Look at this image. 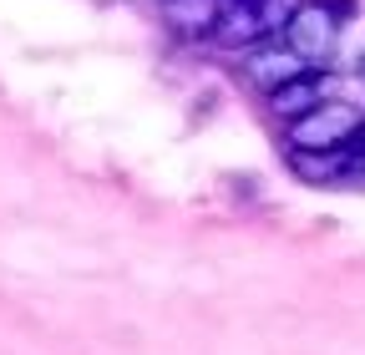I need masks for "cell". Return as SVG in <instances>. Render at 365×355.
Instances as JSON below:
<instances>
[{
    "instance_id": "4",
    "label": "cell",
    "mask_w": 365,
    "mask_h": 355,
    "mask_svg": "<svg viewBox=\"0 0 365 355\" xmlns=\"http://www.w3.org/2000/svg\"><path fill=\"white\" fill-rule=\"evenodd\" d=\"M309 66L289 51V46H279V41H269V46H254L249 51V61H244V76L259 86V92L269 97V92H279V86H289L294 76H304Z\"/></svg>"
},
{
    "instance_id": "7",
    "label": "cell",
    "mask_w": 365,
    "mask_h": 355,
    "mask_svg": "<svg viewBox=\"0 0 365 355\" xmlns=\"http://www.w3.org/2000/svg\"><path fill=\"white\" fill-rule=\"evenodd\" d=\"M213 21H218V0H178L173 6V26L188 36H213Z\"/></svg>"
},
{
    "instance_id": "9",
    "label": "cell",
    "mask_w": 365,
    "mask_h": 355,
    "mask_svg": "<svg viewBox=\"0 0 365 355\" xmlns=\"http://www.w3.org/2000/svg\"><path fill=\"white\" fill-rule=\"evenodd\" d=\"M355 71H360V81H365V51H360V66H355Z\"/></svg>"
},
{
    "instance_id": "8",
    "label": "cell",
    "mask_w": 365,
    "mask_h": 355,
    "mask_svg": "<svg viewBox=\"0 0 365 355\" xmlns=\"http://www.w3.org/2000/svg\"><path fill=\"white\" fill-rule=\"evenodd\" d=\"M223 6H264V0H223Z\"/></svg>"
},
{
    "instance_id": "3",
    "label": "cell",
    "mask_w": 365,
    "mask_h": 355,
    "mask_svg": "<svg viewBox=\"0 0 365 355\" xmlns=\"http://www.w3.org/2000/svg\"><path fill=\"white\" fill-rule=\"evenodd\" d=\"M289 168L299 183H355L365 178V138H355L350 148H325V153H289Z\"/></svg>"
},
{
    "instance_id": "1",
    "label": "cell",
    "mask_w": 365,
    "mask_h": 355,
    "mask_svg": "<svg viewBox=\"0 0 365 355\" xmlns=\"http://www.w3.org/2000/svg\"><path fill=\"white\" fill-rule=\"evenodd\" d=\"M289 153H325V148H350L355 138H365V117L350 102H319L314 112H304L299 122L284 127Z\"/></svg>"
},
{
    "instance_id": "5",
    "label": "cell",
    "mask_w": 365,
    "mask_h": 355,
    "mask_svg": "<svg viewBox=\"0 0 365 355\" xmlns=\"http://www.w3.org/2000/svg\"><path fill=\"white\" fill-rule=\"evenodd\" d=\"M269 36L264 26V6H223L218 0V21H213V41L228 51H249Z\"/></svg>"
},
{
    "instance_id": "10",
    "label": "cell",
    "mask_w": 365,
    "mask_h": 355,
    "mask_svg": "<svg viewBox=\"0 0 365 355\" xmlns=\"http://www.w3.org/2000/svg\"><path fill=\"white\" fill-rule=\"evenodd\" d=\"M163 6H178V0H163Z\"/></svg>"
},
{
    "instance_id": "6",
    "label": "cell",
    "mask_w": 365,
    "mask_h": 355,
    "mask_svg": "<svg viewBox=\"0 0 365 355\" xmlns=\"http://www.w3.org/2000/svg\"><path fill=\"white\" fill-rule=\"evenodd\" d=\"M325 86H330L325 71H304V76H294L289 86L269 92V112H274V117H284V122H299V117L314 112L319 102H330V97H325Z\"/></svg>"
},
{
    "instance_id": "2",
    "label": "cell",
    "mask_w": 365,
    "mask_h": 355,
    "mask_svg": "<svg viewBox=\"0 0 365 355\" xmlns=\"http://www.w3.org/2000/svg\"><path fill=\"white\" fill-rule=\"evenodd\" d=\"M335 41H340V16L325 6V0H299L284 21V46L309 66L319 71L330 56H335Z\"/></svg>"
}]
</instances>
